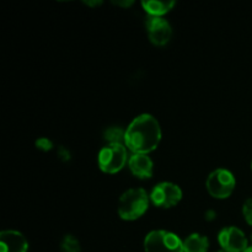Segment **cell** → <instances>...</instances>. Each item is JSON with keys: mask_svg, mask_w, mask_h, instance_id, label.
I'll return each mask as SVG.
<instances>
[{"mask_svg": "<svg viewBox=\"0 0 252 252\" xmlns=\"http://www.w3.org/2000/svg\"><path fill=\"white\" fill-rule=\"evenodd\" d=\"M161 140V128L154 116L143 113L126 129L125 145L133 154H148L157 149Z\"/></svg>", "mask_w": 252, "mask_h": 252, "instance_id": "6da1fadb", "label": "cell"}, {"mask_svg": "<svg viewBox=\"0 0 252 252\" xmlns=\"http://www.w3.org/2000/svg\"><path fill=\"white\" fill-rule=\"evenodd\" d=\"M150 197L143 189H129L118 201V214L125 220H135L147 212Z\"/></svg>", "mask_w": 252, "mask_h": 252, "instance_id": "7a4b0ae2", "label": "cell"}, {"mask_svg": "<svg viewBox=\"0 0 252 252\" xmlns=\"http://www.w3.org/2000/svg\"><path fill=\"white\" fill-rule=\"evenodd\" d=\"M145 252H184L182 241L176 234L166 230H153L145 236Z\"/></svg>", "mask_w": 252, "mask_h": 252, "instance_id": "3957f363", "label": "cell"}, {"mask_svg": "<svg viewBox=\"0 0 252 252\" xmlns=\"http://www.w3.org/2000/svg\"><path fill=\"white\" fill-rule=\"evenodd\" d=\"M236 186L233 172L226 169H217L207 177L206 187L212 197L218 199L228 198Z\"/></svg>", "mask_w": 252, "mask_h": 252, "instance_id": "277c9868", "label": "cell"}, {"mask_svg": "<svg viewBox=\"0 0 252 252\" xmlns=\"http://www.w3.org/2000/svg\"><path fill=\"white\" fill-rule=\"evenodd\" d=\"M98 166L103 172L116 174L127 162V148L125 144H107L98 153Z\"/></svg>", "mask_w": 252, "mask_h": 252, "instance_id": "5b68a950", "label": "cell"}, {"mask_svg": "<svg viewBox=\"0 0 252 252\" xmlns=\"http://www.w3.org/2000/svg\"><path fill=\"white\" fill-rule=\"evenodd\" d=\"M149 197L154 206L160 208H171L181 201L182 191L177 185L165 181L155 185Z\"/></svg>", "mask_w": 252, "mask_h": 252, "instance_id": "8992f818", "label": "cell"}, {"mask_svg": "<svg viewBox=\"0 0 252 252\" xmlns=\"http://www.w3.org/2000/svg\"><path fill=\"white\" fill-rule=\"evenodd\" d=\"M218 241L226 252H245L249 249L248 239L243 230L236 226H226L219 231Z\"/></svg>", "mask_w": 252, "mask_h": 252, "instance_id": "52a82bcc", "label": "cell"}, {"mask_svg": "<svg viewBox=\"0 0 252 252\" xmlns=\"http://www.w3.org/2000/svg\"><path fill=\"white\" fill-rule=\"evenodd\" d=\"M145 27L149 39L157 46H165L171 39L172 27L164 17L149 16L145 21Z\"/></svg>", "mask_w": 252, "mask_h": 252, "instance_id": "ba28073f", "label": "cell"}, {"mask_svg": "<svg viewBox=\"0 0 252 252\" xmlns=\"http://www.w3.org/2000/svg\"><path fill=\"white\" fill-rule=\"evenodd\" d=\"M1 252H27L29 243L20 231L2 230L0 233Z\"/></svg>", "mask_w": 252, "mask_h": 252, "instance_id": "9c48e42d", "label": "cell"}, {"mask_svg": "<svg viewBox=\"0 0 252 252\" xmlns=\"http://www.w3.org/2000/svg\"><path fill=\"white\" fill-rule=\"evenodd\" d=\"M128 166L132 174L139 179H150L153 176L154 164L147 154H133L128 160Z\"/></svg>", "mask_w": 252, "mask_h": 252, "instance_id": "30bf717a", "label": "cell"}, {"mask_svg": "<svg viewBox=\"0 0 252 252\" xmlns=\"http://www.w3.org/2000/svg\"><path fill=\"white\" fill-rule=\"evenodd\" d=\"M184 252H207L209 248V240L201 234H191L182 241Z\"/></svg>", "mask_w": 252, "mask_h": 252, "instance_id": "8fae6325", "label": "cell"}, {"mask_svg": "<svg viewBox=\"0 0 252 252\" xmlns=\"http://www.w3.org/2000/svg\"><path fill=\"white\" fill-rule=\"evenodd\" d=\"M175 1H157V0H148L142 1V6L150 16H160L169 12L175 6Z\"/></svg>", "mask_w": 252, "mask_h": 252, "instance_id": "7c38bea8", "label": "cell"}, {"mask_svg": "<svg viewBox=\"0 0 252 252\" xmlns=\"http://www.w3.org/2000/svg\"><path fill=\"white\" fill-rule=\"evenodd\" d=\"M125 137L126 130L120 127H110L103 132V138L108 144H123Z\"/></svg>", "mask_w": 252, "mask_h": 252, "instance_id": "4fadbf2b", "label": "cell"}, {"mask_svg": "<svg viewBox=\"0 0 252 252\" xmlns=\"http://www.w3.org/2000/svg\"><path fill=\"white\" fill-rule=\"evenodd\" d=\"M61 252H80V243L73 235H65L61 243Z\"/></svg>", "mask_w": 252, "mask_h": 252, "instance_id": "5bb4252c", "label": "cell"}, {"mask_svg": "<svg viewBox=\"0 0 252 252\" xmlns=\"http://www.w3.org/2000/svg\"><path fill=\"white\" fill-rule=\"evenodd\" d=\"M243 214L245 220L252 226V198L246 199L243 206Z\"/></svg>", "mask_w": 252, "mask_h": 252, "instance_id": "9a60e30c", "label": "cell"}, {"mask_svg": "<svg viewBox=\"0 0 252 252\" xmlns=\"http://www.w3.org/2000/svg\"><path fill=\"white\" fill-rule=\"evenodd\" d=\"M36 147L38 148L39 150H43V152H48L53 148V143L48 139V138H38L36 140Z\"/></svg>", "mask_w": 252, "mask_h": 252, "instance_id": "2e32d148", "label": "cell"}, {"mask_svg": "<svg viewBox=\"0 0 252 252\" xmlns=\"http://www.w3.org/2000/svg\"><path fill=\"white\" fill-rule=\"evenodd\" d=\"M58 155H59V158L63 160V161H68V160H70V153H69L65 148H63V147L59 148Z\"/></svg>", "mask_w": 252, "mask_h": 252, "instance_id": "e0dca14e", "label": "cell"}, {"mask_svg": "<svg viewBox=\"0 0 252 252\" xmlns=\"http://www.w3.org/2000/svg\"><path fill=\"white\" fill-rule=\"evenodd\" d=\"M113 4H117L120 6H129L133 4V1L132 0H129V1H113Z\"/></svg>", "mask_w": 252, "mask_h": 252, "instance_id": "ac0fdd59", "label": "cell"}, {"mask_svg": "<svg viewBox=\"0 0 252 252\" xmlns=\"http://www.w3.org/2000/svg\"><path fill=\"white\" fill-rule=\"evenodd\" d=\"M85 4L91 5V6H93V5H100V4H102V1H85Z\"/></svg>", "mask_w": 252, "mask_h": 252, "instance_id": "d6986e66", "label": "cell"}, {"mask_svg": "<svg viewBox=\"0 0 252 252\" xmlns=\"http://www.w3.org/2000/svg\"><path fill=\"white\" fill-rule=\"evenodd\" d=\"M245 252H252V246H249V249Z\"/></svg>", "mask_w": 252, "mask_h": 252, "instance_id": "ffe728a7", "label": "cell"}, {"mask_svg": "<svg viewBox=\"0 0 252 252\" xmlns=\"http://www.w3.org/2000/svg\"><path fill=\"white\" fill-rule=\"evenodd\" d=\"M217 252H226V251H224V250H220V251H217Z\"/></svg>", "mask_w": 252, "mask_h": 252, "instance_id": "44dd1931", "label": "cell"}, {"mask_svg": "<svg viewBox=\"0 0 252 252\" xmlns=\"http://www.w3.org/2000/svg\"><path fill=\"white\" fill-rule=\"evenodd\" d=\"M251 241H252V234H251Z\"/></svg>", "mask_w": 252, "mask_h": 252, "instance_id": "7402d4cb", "label": "cell"}, {"mask_svg": "<svg viewBox=\"0 0 252 252\" xmlns=\"http://www.w3.org/2000/svg\"><path fill=\"white\" fill-rule=\"evenodd\" d=\"M251 169H252V164H251Z\"/></svg>", "mask_w": 252, "mask_h": 252, "instance_id": "603a6c76", "label": "cell"}]
</instances>
